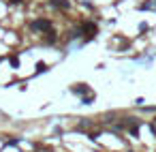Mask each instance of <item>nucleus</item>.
Wrapping results in <instances>:
<instances>
[{
  "label": "nucleus",
  "instance_id": "4",
  "mask_svg": "<svg viewBox=\"0 0 156 152\" xmlns=\"http://www.w3.org/2000/svg\"><path fill=\"white\" fill-rule=\"evenodd\" d=\"M36 73H47V64L45 62H36Z\"/></svg>",
  "mask_w": 156,
  "mask_h": 152
},
{
  "label": "nucleus",
  "instance_id": "3",
  "mask_svg": "<svg viewBox=\"0 0 156 152\" xmlns=\"http://www.w3.org/2000/svg\"><path fill=\"white\" fill-rule=\"evenodd\" d=\"M49 4H51V7H56V9H62V11L71 9V0H49Z\"/></svg>",
  "mask_w": 156,
  "mask_h": 152
},
{
  "label": "nucleus",
  "instance_id": "2",
  "mask_svg": "<svg viewBox=\"0 0 156 152\" xmlns=\"http://www.w3.org/2000/svg\"><path fill=\"white\" fill-rule=\"evenodd\" d=\"M71 92H73V94H77V96H86L90 92V86L88 84H75L73 88H71Z\"/></svg>",
  "mask_w": 156,
  "mask_h": 152
},
{
  "label": "nucleus",
  "instance_id": "5",
  "mask_svg": "<svg viewBox=\"0 0 156 152\" xmlns=\"http://www.w3.org/2000/svg\"><path fill=\"white\" fill-rule=\"evenodd\" d=\"M11 67H13V69H17V67H19V58H17V54H13V56H11Z\"/></svg>",
  "mask_w": 156,
  "mask_h": 152
},
{
  "label": "nucleus",
  "instance_id": "1",
  "mask_svg": "<svg viewBox=\"0 0 156 152\" xmlns=\"http://www.w3.org/2000/svg\"><path fill=\"white\" fill-rule=\"evenodd\" d=\"M30 26H32V30H34V32H49L53 28V21L47 19V17H39V19L32 21Z\"/></svg>",
  "mask_w": 156,
  "mask_h": 152
}]
</instances>
